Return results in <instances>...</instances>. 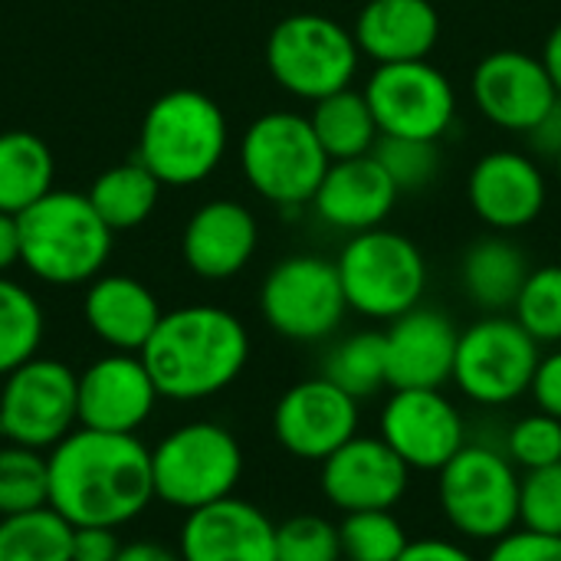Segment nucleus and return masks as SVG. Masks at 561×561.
<instances>
[{"label":"nucleus","instance_id":"16","mask_svg":"<svg viewBox=\"0 0 561 561\" xmlns=\"http://www.w3.org/2000/svg\"><path fill=\"white\" fill-rule=\"evenodd\" d=\"M411 483L408 463L381 440L355 434L332 457L322 460V496L342 513L394 510Z\"/></svg>","mask_w":561,"mask_h":561},{"label":"nucleus","instance_id":"43","mask_svg":"<svg viewBox=\"0 0 561 561\" xmlns=\"http://www.w3.org/2000/svg\"><path fill=\"white\" fill-rule=\"evenodd\" d=\"M529 154L536 161H556L561 151V95L549 105V112L526 131Z\"/></svg>","mask_w":561,"mask_h":561},{"label":"nucleus","instance_id":"39","mask_svg":"<svg viewBox=\"0 0 561 561\" xmlns=\"http://www.w3.org/2000/svg\"><path fill=\"white\" fill-rule=\"evenodd\" d=\"M519 526L539 536H561V463L529 470L519 480Z\"/></svg>","mask_w":561,"mask_h":561},{"label":"nucleus","instance_id":"33","mask_svg":"<svg viewBox=\"0 0 561 561\" xmlns=\"http://www.w3.org/2000/svg\"><path fill=\"white\" fill-rule=\"evenodd\" d=\"M49 506V460L43 450L3 444L0 447V519Z\"/></svg>","mask_w":561,"mask_h":561},{"label":"nucleus","instance_id":"8","mask_svg":"<svg viewBox=\"0 0 561 561\" xmlns=\"http://www.w3.org/2000/svg\"><path fill=\"white\" fill-rule=\"evenodd\" d=\"M437 477L440 513L457 536L493 546L519 526L523 477L506 454L467 444Z\"/></svg>","mask_w":561,"mask_h":561},{"label":"nucleus","instance_id":"9","mask_svg":"<svg viewBox=\"0 0 561 561\" xmlns=\"http://www.w3.org/2000/svg\"><path fill=\"white\" fill-rule=\"evenodd\" d=\"M358 59L362 49L355 33L322 13H293L279 20L266 39V66L273 79L289 95L309 102L348 89Z\"/></svg>","mask_w":561,"mask_h":561},{"label":"nucleus","instance_id":"24","mask_svg":"<svg viewBox=\"0 0 561 561\" xmlns=\"http://www.w3.org/2000/svg\"><path fill=\"white\" fill-rule=\"evenodd\" d=\"M362 56L378 66L427 59L440 39V13L431 0H368L352 26Z\"/></svg>","mask_w":561,"mask_h":561},{"label":"nucleus","instance_id":"10","mask_svg":"<svg viewBox=\"0 0 561 561\" xmlns=\"http://www.w3.org/2000/svg\"><path fill=\"white\" fill-rule=\"evenodd\" d=\"M260 312L266 325L289 342L329 339L348 312L339 266L312 253L279 260L263 279Z\"/></svg>","mask_w":561,"mask_h":561},{"label":"nucleus","instance_id":"13","mask_svg":"<svg viewBox=\"0 0 561 561\" xmlns=\"http://www.w3.org/2000/svg\"><path fill=\"white\" fill-rule=\"evenodd\" d=\"M362 92L381 135L440 141L457 118V92L431 59L378 66Z\"/></svg>","mask_w":561,"mask_h":561},{"label":"nucleus","instance_id":"17","mask_svg":"<svg viewBox=\"0 0 561 561\" xmlns=\"http://www.w3.org/2000/svg\"><path fill=\"white\" fill-rule=\"evenodd\" d=\"M477 108L500 128L526 135L559 99L542 56L526 49H496L483 56L470 76Z\"/></svg>","mask_w":561,"mask_h":561},{"label":"nucleus","instance_id":"7","mask_svg":"<svg viewBox=\"0 0 561 561\" xmlns=\"http://www.w3.org/2000/svg\"><path fill=\"white\" fill-rule=\"evenodd\" d=\"M154 500L194 513L233 496L243 477L240 440L214 421H191L174 427L151 450Z\"/></svg>","mask_w":561,"mask_h":561},{"label":"nucleus","instance_id":"15","mask_svg":"<svg viewBox=\"0 0 561 561\" xmlns=\"http://www.w3.org/2000/svg\"><path fill=\"white\" fill-rule=\"evenodd\" d=\"M358 401L329 378L293 385L273 408V437L299 460L322 463L358 434Z\"/></svg>","mask_w":561,"mask_h":561},{"label":"nucleus","instance_id":"37","mask_svg":"<svg viewBox=\"0 0 561 561\" xmlns=\"http://www.w3.org/2000/svg\"><path fill=\"white\" fill-rule=\"evenodd\" d=\"M276 561H345L339 526L316 513H302V516L279 523Z\"/></svg>","mask_w":561,"mask_h":561},{"label":"nucleus","instance_id":"28","mask_svg":"<svg viewBox=\"0 0 561 561\" xmlns=\"http://www.w3.org/2000/svg\"><path fill=\"white\" fill-rule=\"evenodd\" d=\"M312 131L319 145L325 148L329 161H345V158H362L371 154L381 128L375 122V112L358 89H339L319 102H312Z\"/></svg>","mask_w":561,"mask_h":561},{"label":"nucleus","instance_id":"44","mask_svg":"<svg viewBox=\"0 0 561 561\" xmlns=\"http://www.w3.org/2000/svg\"><path fill=\"white\" fill-rule=\"evenodd\" d=\"M398 561H480L470 549L450 539H411Z\"/></svg>","mask_w":561,"mask_h":561},{"label":"nucleus","instance_id":"11","mask_svg":"<svg viewBox=\"0 0 561 561\" xmlns=\"http://www.w3.org/2000/svg\"><path fill=\"white\" fill-rule=\"evenodd\" d=\"M79 427V375L56 358H30L3 378L0 437L7 444L53 450Z\"/></svg>","mask_w":561,"mask_h":561},{"label":"nucleus","instance_id":"35","mask_svg":"<svg viewBox=\"0 0 561 561\" xmlns=\"http://www.w3.org/2000/svg\"><path fill=\"white\" fill-rule=\"evenodd\" d=\"M378 164L398 187V194H417L431 187L440 174V145L431 138H398L381 135L375 151Z\"/></svg>","mask_w":561,"mask_h":561},{"label":"nucleus","instance_id":"47","mask_svg":"<svg viewBox=\"0 0 561 561\" xmlns=\"http://www.w3.org/2000/svg\"><path fill=\"white\" fill-rule=\"evenodd\" d=\"M542 66H546V72H549L556 92L561 95V20L552 26L549 39H546V46H542Z\"/></svg>","mask_w":561,"mask_h":561},{"label":"nucleus","instance_id":"31","mask_svg":"<svg viewBox=\"0 0 561 561\" xmlns=\"http://www.w3.org/2000/svg\"><path fill=\"white\" fill-rule=\"evenodd\" d=\"M322 378L339 385L355 401L388 388L385 332H355L332 345V352L322 362Z\"/></svg>","mask_w":561,"mask_h":561},{"label":"nucleus","instance_id":"1","mask_svg":"<svg viewBox=\"0 0 561 561\" xmlns=\"http://www.w3.org/2000/svg\"><path fill=\"white\" fill-rule=\"evenodd\" d=\"M49 506L69 526L118 529L154 500L151 450L135 434L76 427L49 450Z\"/></svg>","mask_w":561,"mask_h":561},{"label":"nucleus","instance_id":"5","mask_svg":"<svg viewBox=\"0 0 561 561\" xmlns=\"http://www.w3.org/2000/svg\"><path fill=\"white\" fill-rule=\"evenodd\" d=\"M335 266L348 309L365 319L394 322L398 316L417 309L427 289L424 253L398 230L375 227L355 233L342 247Z\"/></svg>","mask_w":561,"mask_h":561},{"label":"nucleus","instance_id":"42","mask_svg":"<svg viewBox=\"0 0 561 561\" xmlns=\"http://www.w3.org/2000/svg\"><path fill=\"white\" fill-rule=\"evenodd\" d=\"M529 394L536 398V408L561 421V352L542 355Z\"/></svg>","mask_w":561,"mask_h":561},{"label":"nucleus","instance_id":"6","mask_svg":"<svg viewBox=\"0 0 561 561\" xmlns=\"http://www.w3.org/2000/svg\"><path fill=\"white\" fill-rule=\"evenodd\" d=\"M329 164L332 161L319 145L309 115L299 112H266L243 131L240 141V168L247 184L263 201L286 210L312 204Z\"/></svg>","mask_w":561,"mask_h":561},{"label":"nucleus","instance_id":"45","mask_svg":"<svg viewBox=\"0 0 561 561\" xmlns=\"http://www.w3.org/2000/svg\"><path fill=\"white\" fill-rule=\"evenodd\" d=\"M20 263V220L0 210V276Z\"/></svg>","mask_w":561,"mask_h":561},{"label":"nucleus","instance_id":"46","mask_svg":"<svg viewBox=\"0 0 561 561\" xmlns=\"http://www.w3.org/2000/svg\"><path fill=\"white\" fill-rule=\"evenodd\" d=\"M115 561H181L178 552H171L168 546L161 542H151V539H138V542H128L122 546L118 559Z\"/></svg>","mask_w":561,"mask_h":561},{"label":"nucleus","instance_id":"3","mask_svg":"<svg viewBox=\"0 0 561 561\" xmlns=\"http://www.w3.org/2000/svg\"><path fill=\"white\" fill-rule=\"evenodd\" d=\"M16 220L20 263L43 283H92L112 253V227L95 214L85 194L49 191L16 214Z\"/></svg>","mask_w":561,"mask_h":561},{"label":"nucleus","instance_id":"23","mask_svg":"<svg viewBox=\"0 0 561 561\" xmlns=\"http://www.w3.org/2000/svg\"><path fill=\"white\" fill-rule=\"evenodd\" d=\"M260 243L256 217L240 201L201 204L181 237V253L201 279H230L253 260Z\"/></svg>","mask_w":561,"mask_h":561},{"label":"nucleus","instance_id":"32","mask_svg":"<svg viewBox=\"0 0 561 561\" xmlns=\"http://www.w3.org/2000/svg\"><path fill=\"white\" fill-rule=\"evenodd\" d=\"M43 342V309L30 289L0 276V378L36 358Z\"/></svg>","mask_w":561,"mask_h":561},{"label":"nucleus","instance_id":"18","mask_svg":"<svg viewBox=\"0 0 561 561\" xmlns=\"http://www.w3.org/2000/svg\"><path fill=\"white\" fill-rule=\"evenodd\" d=\"M467 201L486 227L513 233L539 220L549 201V184L529 151L500 148L473 164L467 178Z\"/></svg>","mask_w":561,"mask_h":561},{"label":"nucleus","instance_id":"20","mask_svg":"<svg viewBox=\"0 0 561 561\" xmlns=\"http://www.w3.org/2000/svg\"><path fill=\"white\" fill-rule=\"evenodd\" d=\"M181 561H276V523L240 496L187 513L178 542Z\"/></svg>","mask_w":561,"mask_h":561},{"label":"nucleus","instance_id":"27","mask_svg":"<svg viewBox=\"0 0 561 561\" xmlns=\"http://www.w3.org/2000/svg\"><path fill=\"white\" fill-rule=\"evenodd\" d=\"M56 161L36 131H0V210L23 214L53 191Z\"/></svg>","mask_w":561,"mask_h":561},{"label":"nucleus","instance_id":"29","mask_svg":"<svg viewBox=\"0 0 561 561\" xmlns=\"http://www.w3.org/2000/svg\"><path fill=\"white\" fill-rule=\"evenodd\" d=\"M161 187L164 184L135 158V161L102 171L92 181L85 197L115 233V230H131V227L145 224L161 197Z\"/></svg>","mask_w":561,"mask_h":561},{"label":"nucleus","instance_id":"48","mask_svg":"<svg viewBox=\"0 0 561 561\" xmlns=\"http://www.w3.org/2000/svg\"><path fill=\"white\" fill-rule=\"evenodd\" d=\"M556 168H559V178H561V151H559V158H556Z\"/></svg>","mask_w":561,"mask_h":561},{"label":"nucleus","instance_id":"38","mask_svg":"<svg viewBox=\"0 0 561 561\" xmlns=\"http://www.w3.org/2000/svg\"><path fill=\"white\" fill-rule=\"evenodd\" d=\"M506 457L516 470H542L561 463V421L536 411L519 417L506 434Z\"/></svg>","mask_w":561,"mask_h":561},{"label":"nucleus","instance_id":"41","mask_svg":"<svg viewBox=\"0 0 561 561\" xmlns=\"http://www.w3.org/2000/svg\"><path fill=\"white\" fill-rule=\"evenodd\" d=\"M122 552L118 529L72 526V561H115Z\"/></svg>","mask_w":561,"mask_h":561},{"label":"nucleus","instance_id":"30","mask_svg":"<svg viewBox=\"0 0 561 561\" xmlns=\"http://www.w3.org/2000/svg\"><path fill=\"white\" fill-rule=\"evenodd\" d=\"M0 561H72V526L53 506L3 516Z\"/></svg>","mask_w":561,"mask_h":561},{"label":"nucleus","instance_id":"36","mask_svg":"<svg viewBox=\"0 0 561 561\" xmlns=\"http://www.w3.org/2000/svg\"><path fill=\"white\" fill-rule=\"evenodd\" d=\"M513 319L542 345L561 342V263H549L529 273L516 306Z\"/></svg>","mask_w":561,"mask_h":561},{"label":"nucleus","instance_id":"22","mask_svg":"<svg viewBox=\"0 0 561 561\" xmlns=\"http://www.w3.org/2000/svg\"><path fill=\"white\" fill-rule=\"evenodd\" d=\"M394 201H398V187L391 184L378 158L362 154L329 164L312 197V207L322 224L355 237L381 227L394 210Z\"/></svg>","mask_w":561,"mask_h":561},{"label":"nucleus","instance_id":"34","mask_svg":"<svg viewBox=\"0 0 561 561\" xmlns=\"http://www.w3.org/2000/svg\"><path fill=\"white\" fill-rule=\"evenodd\" d=\"M342 559L345 561H398L411 536L391 510L345 513L339 523Z\"/></svg>","mask_w":561,"mask_h":561},{"label":"nucleus","instance_id":"2","mask_svg":"<svg viewBox=\"0 0 561 561\" xmlns=\"http://www.w3.org/2000/svg\"><path fill=\"white\" fill-rule=\"evenodd\" d=\"M138 355L161 398L204 401L240 378L250 362V335L220 306H181L161 316Z\"/></svg>","mask_w":561,"mask_h":561},{"label":"nucleus","instance_id":"14","mask_svg":"<svg viewBox=\"0 0 561 561\" xmlns=\"http://www.w3.org/2000/svg\"><path fill=\"white\" fill-rule=\"evenodd\" d=\"M378 437L408 470L440 473L467 447V424L440 388H404L388 398Z\"/></svg>","mask_w":561,"mask_h":561},{"label":"nucleus","instance_id":"21","mask_svg":"<svg viewBox=\"0 0 561 561\" xmlns=\"http://www.w3.org/2000/svg\"><path fill=\"white\" fill-rule=\"evenodd\" d=\"M457 342V325L437 309L417 306L398 316L385 332L388 388H444L454 381Z\"/></svg>","mask_w":561,"mask_h":561},{"label":"nucleus","instance_id":"25","mask_svg":"<svg viewBox=\"0 0 561 561\" xmlns=\"http://www.w3.org/2000/svg\"><path fill=\"white\" fill-rule=\"evenodd\" d=\"M85 325L112 352L138 355L161 322L154 293L131 276H95L82 302Z\"/></svg>","mask_w":561,"mask_h":561},{"label":"nucleus","instance_id":"4","mask_svg":"<svg viewBox=\"0 0 561 561\" xmlns=\"http://www.w3.org/2000/svg\"><path fill=\"white\" fill-rule=\"evenodd\" d=\"M227 151V118L197 89H174L151 102L138 131V161L168 187H191L217 171Z\"/></svg>","mask_w":561,"mask_h":561},{"label":"nucleus","instance_id":"26","mask_svg":"<svg viewBox=\"0 0 561 561\" xmlns=\"http://www.w3.org/2000/svg\"><path fill=\"white\" fill-rule=\"evenodd\" d=\"M529 273L533 270L523 247L510 237H480L477 243H470L460 263L467 299L490 316H503L516 306Z\"/></svg>","mask_w":561,"mask_h":561},{"label":"nucleus","instance_id":"19","mask_svg":"<svg viewBox=\"0 0 561 561\" xmlns=\"http://www.w3.org/2000/svg\"><path fill=\"white\" fill-rule=\"evenodd\" d=\"M158 398L141 355H102L79 375V427L135 434L154 414Z\"/></svg>","mask_w":561,"mask_h":561},{"label":"nucleus","instance_id":"40","mask_svg":"<svg viewBox=\"0 0 561 561\" xmlns=\"http://www.w3.org/2000/svg\"><path fill=\"white\" fill-rule=\"evenodd\" d=\"M483 561H561V536L513 529L490 546V556Z\"/></svg>","mask_w":561,"mask_h":561},{"label":"nucleus","instance_id":"12","mask_svg":"<svg viewBox=\"0 0 561 561\" xmlns=\"http://www.w3.org/2000/svg\"><path fill=\"white\" fill-rule=\"evenodd\" d=\"M539 342L510 316H483L460 332L454 385L477 404L500 408L533 388Z\"/></svg>","mask_w":561,"mask_h":561}]
</instances>
